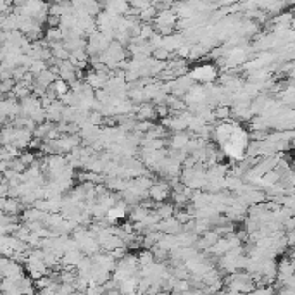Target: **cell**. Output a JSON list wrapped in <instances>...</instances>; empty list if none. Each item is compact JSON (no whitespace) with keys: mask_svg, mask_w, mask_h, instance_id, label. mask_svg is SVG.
Returning a JSON list of instances; mask_svg holds the SVG:
<instances>
[{"mask_svg":"<svg viewBox=\"0 0 295 295\" xmlns=\"http://www.w3.org/2000/svg\"><path fill=\"white\" fill-rule=\"evenodd\" d=\"M192 78L201 83H211L216 79V69H214V66H211V64H202V66L193 67Z\"/></svg>","mask_w":295,"mask_h":295,"instance_id":"6da1fadb","label":"cell"}]
</instances>
